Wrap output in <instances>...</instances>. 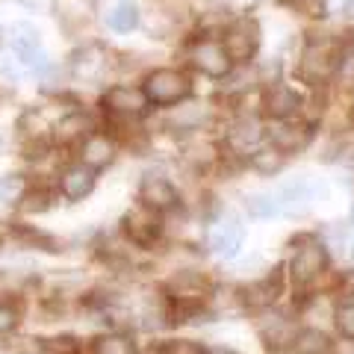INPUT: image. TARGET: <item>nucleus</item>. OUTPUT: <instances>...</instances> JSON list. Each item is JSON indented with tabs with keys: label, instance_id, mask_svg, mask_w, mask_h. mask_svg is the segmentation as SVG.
I'll list each match as a JSON object with an SVG mask.
<instances>
[{
	"label": "nucleus",
	"instance_id": "obj_1",
	"mask_svg": "<svg viewBox=\"0 0 354 354\" xmlns=\"http://www.w3.org/2000/svg\"><path fill=\"white\" fill-rule=\"evenodd\" d=\"M325 195H328L325 183L316 180V177H310V174L290 177V180H283L278 189H274L281 213H307V209Z\"/></svg>",
	"mask_w": 354,
	"mask_h": 354
},
{
	"label": "nucleus",
	"instance_id": "obj_2",
	"mask_svg": "<svg viewBox=\"0 0 354 354\" xmlns=\"http://www.w3.org/2000/svg\"><path fill=\"white\" fill-rule=\"evenodd\" d=\"M142 92H145L148 104L169 106V104H177L189 95V80H186V74L177 71V68H153L151 74H145Z\"/></svg>",
	"mask_w": 354,
	"mask_h": 354
},
{
	"label": "nucleus",
	"instance_id": "obj_3",
	"mask_svg": "<svg viewBox=\"0 0 354 354\" xmlns=\"http://www.w3.org/2000/svg\"><path fill=\"white\" fill-rule=\"evenodd\" d=\"M148 106L151 104H148V97H145V92H142L139 86L118 83V86H109L106 92L101 95V109H104L109 118H115V121L139 118Z\"/></svg>",
	"mask_w": 354,
	"mask_h": 354
},
{
	"label": "nucleus",
	"instance_id": "obj_4",
	"mask_svg": "<svg viewBox=\"0 0 354 354\" xmlns=\"http://www.w3.org/2000/svg\"><path fill=\"white\" fill-rule=\"evenodd\" d=\"M325 266H328V251L325 245L319 239L313 236H307L298 242V248L292 254V260H290V274H292V281L298 286H307V283H313L319 274L325 272Z\"/></svg>",
	"mask_w": 354,
	"mask_h": 354
},
{
	"label": "nucleus",
	"instance_id": "obj_5",
	"mask_svg": "<svg viewBox=\"0 0 354 354\" xmlns=\"http://www.w3.org/2000/svg\"><path fill=\"white\" fill-rule=\"evenodd\" d=\"M95 118L86 109H68L50 124V145L53 148H80V142L95 133Z\"/></svg>",
	"mask_w": 354,
	"mask_h": 354
},
{
	"label": "nucleus",
	"instance_id": "obj_6",
	"mask_svg": "<svg viewBox=\"0 0 354 354\" xmlns=\"http://www.w3.org/2000/svg\"><path fill=\"white\" fill-rule=\"evenodd\" d=\"M109 68V57L101 44H83L80 50L71 57L68 62V74L74 83H86V86H95L104 80V74Z\"/></svg>",
	"mask_w": 354,
	"mask_h": 354
},
{
	"label": "nucleus",
	"instance_id": "obj_7",
	"mask_svg": "<svg viewBox=\"0 0 354 354\" xmlns=\"http://www.w3.org/2000/svg\"><path fill=\"white\" fill-rule=\"evenodd\" d=\"M95 183H97V171L77 160L57 174V195H62L65 201H83V198L92 195Z\"/></svg>",
	"mask_w": 354,
	"mask_h": 354
},
{
	"label": "nucleus",
	"instance_id": "obj_8",
	"mask_svg": "<svg viewBox=\"0 0 354 354\" xmlns=\"http://www.w3.org/2000/svg\"><path fill=\"white\" fill-rule=\"evenodd\" d=\"M121 230H124V236L133 242V245H151V242L162 234V221H160V213L136 204L133 209H127L124 218H121Z\"/></svg>",
	"mask_w": 354,
	"mask_h": 354
},
{
	"label": "nucleus",
	"instance_id": "obj_9",
	"mask_svg": "<svg viewBox=\"0 0 354 354\" xmlns=\"http://www.w3.org/2000/svg\"><path fill=\"white\" fill-rule=\"evenodd\" d=\"M257 44H260V30L251 18L234 21L225 32V50H227V57L236 59V62L251 59L254 50H257Z\"/></svg>",
	"mask_w": 354,
	"mask_h": 354
},
{
	"label": "nucleus",
	"instance_id": "obj_10",
	"mask_svg": "<svg viewBox=\"0 0 354 354\" xmlns=\"http://www.w3.org/2000/svg\"><path fill=\"white\" fill-rule=\"evenodd\" d=\"M139 204L162 216L177 207V189L171 186V180H165L160 174H145L139 183Z\"/></svg>",
	"mask_w": 354,
	"mask_h": 354
},
{
	"label": "nucleus",
	"instance_id": "obj_11",
	"mask_svg": "<svg viewBox=\"0 0 354 354\" xmlns=\"http://www.w3.org/2000/svg\"><path fill=\"white\" fill-rule=\"evenodd\" d=\"M189 59H192L195 68L201 71V74H207V77H225L230 71V57H227L225 44L216 41V39L195 41Z\"/></svg>",
	"mask_w": 354,
	"mask_h": 354
},
{
	"label": "nucleus",
	"instance_id": "obj_12",
	"mask_svg": "<svg viewBox=\"0 0 354 354\" xmlns=\"http://www.w3.org/2000/svg\"><path fill=\"white\" fill-rule=\"evenodd\" d=\"M115 153H118V145H115V139L109 136V133L95 130L80 142V162H86L88 169H95V171L113 165Z\"/></svg>",
	"mask_w": 354,
	"mask_h": 354
},
{
	"label": "nucleus",
	"instance_id": "obj_13",
	"mask_svg": "<svg viewBox=\"0 0 354 354\" xmlns=\"http://www.w3.org/2000/svg\"><path fill=\"white\" fill-rule=\"evenodd\" d=\"M242 225L236 216H221L213 230H209V248L218 257H236V251L242 248Z\"/></svg>",
	"mask_w": 354,
	"mask_h": 354
},
{
	"label": "nucleus",
	"instance_id": "obj_14",
	"mask_svg": "<svg viewBox=\"0 0 354 354\" xmlns=\"http://www.w3.org/2000/svg\"><path fill=\"white\" fill-rule=\"evenodd\" d=\"M337 62H339V57L328 44H310L301 57V74L310 83H325L328 77L337 71Z\"/></svg>",
	"mask_w": 354,
	"mask_h": 354
},
{
	"label": "nucleus",
	"instance_id": "obj_15",
	"mask_svg": "<svg viewBox=\"0 0 354 354\" xmlns=\"http://www.w3.org/2000/svg\"><path fill=\"white\" fill-rule=\"evenodd\" d=\"M0 48L12 50V53H30L44 48L41 44V30L32 21H12L9 27L0 30Z\"/></svg>",
	"mask_w": 354,
	"mask_h": 354
},
{
	"label": "nucleus",
	"instance_id": "obj_16",
	"mask_svg": "<svg viewBox=\"0 0 354 354\" xmlns=\"http://www.w3.org/2000/svg\"><path fill=\"white\" fill-rule=\"evenodd\" d=\"M30 186L32 183L27 171H0V209H18Z\"/></svg>",
	"mask_w": 354,
	"mask_h": 354
},
{
	"label": "nucleus",
	"instance_id": "obj_17",
	"mask_svg": "<svg viewBox=\"0 0 354 354\" xmlns=\"http://www.w3.org/2000/svg\"><path fill=\"white\" fill-rule=\"evenodd\" d=\"M139 21H142V15L133 0H118V3H113L104 12V24L113 32H133L139 27Z\"/></svg>",
	"mask_w": 354,
	"mask_h": 354
},
{
	"label": "nucleus",
	"instance_id": "obj_18",
	"mask_svg": "<svg viewBox=\"0 0 354 354\" xmlns=\"http://www.w3.org/2000/svg\"><path fill=\"white\" fill-rule=\"evenodd\" d=\"M266 113H269L272 118H290V115H295L298 113V95L292 92V88H286V86H274V88H269V95H266Z\"/></svg>",
	"mask_w": 354,
	"mask_h": 354
},
{
	"label": "nucleus",
	"instance_id": "obj_19",
	"mask_svg": "<svg viewBox=\"0 0 354 354\" xmlns=\"http://www.w3.org/2000/svg\"><path fill=\"white\" fill-rule=\"evenodd\" d=\"M207 290V283L201 274H192V272H180V274H174L171 283H169V295L177 298V301H183V304H189V301H198V298L204 295Z\"/></svg>",
	"mask_w": 354,
	"mask_h": 354
},
{
	"label": "nucleus",
	"instance_id": "obj_20",
	"mask_svg": "<svg viewBox=\"0 0 354 354\" xmlns=\"http://www.w3.org/2000/svg\"><path fill=\"white\" fill-rule=\"evenodd\" d=\"M24 322V304L15 295H0V339H9L18 334Z\"/></svg>",
	"mask_w": 354,
	"mask_h": 354
},
{
	"label": "nucleus",
	"instance_id": "obj_21",
	"mask_svg": "<svg viewBox=\"0 0 354 354\" xmlns=\"http://www.w3.org/2000/svg\"><path fill=\"white\" fill-rule=\"evenodd\" d=\"M92 354H136V342L124 330H106V334L95 337Z\"/></svg>",
	"mask_w": 354,
	"mask_h": 354
},
{
	"label": "nucleus",
	"instance_id": "obj_22",
	"mask_svg": "<svg viewBox=\"0 0 354 354\" xmlns=\"http://www.w3.org/2000/svg\"><path fill=\"white\" fill-rule=\"evenodd\" d=\"M57 189H48V186H30V192L24 195V201H21L18 207V213H24V216H41V213H48V209L53 207V201H57Z\"/></svg>",
	"mask_w": 354,
	"mask_h": 354
},
{
	"label": "nucleus",
	"instance_id": "obj_23",
	"mask_svg": "<svg viewBox=\"0 0 354 354\" xmlns=\"http://www.w3.org/2000/svg\"><path fill=\"white\" fill-rule=\"evenodd\" d=\"M310 139V130L304 127H295V124H281L274 127L272 133V145L278 148L281 153H292V151H301Z\"/></svg>",
	"mask_w": 354,
	"mask_h": 354
},
{
	"label": "nucleus",
	"instance_id": "obj_24",
	"mask_svg": "<svg viewBox=\"0 0 354 354\" xmlns=\"http://www.w3.org/2000/svg\"><path fill=\"white\" fill-rule=\"evenodd\" d=\"M263 139V127L257 118H242L234 124V130H230V145H234L236 151H248V148H257Z\"/></svg>",
	"mask_w": 354,
	"mask_h": 354
},
{
	"label": "nucleus",
	"instance_id": "obj_25",
	"mask_svg": "<svg viewBox=\"0 0 354 354\" xmlns=\"http://www.w3.org/2000/svg\"><path fill=\"white\" fill-rule=\"evenodd\" d=\"M39 354H80L83 342L71 334H53V337H39L36 339Z\"/></svg>",
	"mask_w": 354,
	"mask_h": 354
},
{
	"label": "nucleus",
	"instance_id": "obj_26",
	"mask_svg": "<svg viewBox=\"0 0 354 354\" xmlns=\"http://www.w3.org/2000/svg\"><path fill=\"white\" fill-rule=\"evenodd\" d=\"M292 351L295 354H328L330 351V342L322 330L310 328V330H301L295 339H292Z\"/></svg>",
	"mask_w": 354,
	"mask_h": 354
},
{
	"label": "nucleus",
	"instance_id": "obj_27",
	"mask_svg": "<svg viewBox=\"0 0 354 354\" xmlns=\"http://www.w3.org/2000/svg\"><path fill=\"white\" fill-rule=\"evenodd\" d=\"M242 298H245V304H251V307H269L274 298H278V281L266 278L260 283H251L242 290Z\"/></svg>",
	"mask_w": 354,
	"mask_h": 354
},
{
	"label": "nucleus",
	"instance_id": "obj_28",
	"mask_svg": "<svg viewBox=\"0 0 354 354\" xmlns=\"http://www.w3.org/2000/svg\"><path fill=\"white\" fill-rule=\"evenodd\" d=\"M245 209H248V216H254V218H274V216H281V207H278V198H274V192H257V195L245 198Z\"/></svg>",
	"mask_w": 354,
	"mask_h": 354
},
{
	"label": "nucleus",
	"instance_id": "obj_29",
	"mask_svg": "<svg viewBox=\"0 0 354 354\" xmlns=\"http://www.w3.org/2000/svg\"><path fill=\"white\" fill-rule=\"evenodd\" d=\"M272 319H274L272 325H269V322H263V325H260L266 342H269V346H283V342H292L295 334H292L290 319H286V316H272Z\"/></svg>",
	"mask_w": 354,
	"mask_h": 354
},
{
	"label": "nucleus",
	"instance_id": "obj_30",
	"mask_svg": "<svg viewBox=\"0 0 354 354\" xmlns=\"http://www.w3.org/2000/svg\"><path fill=\"white\" fill-rule=\"evenodd\" d=\"M207 118V106H177L174 113H171V124L177 127V130H192V127H198L201 121Z\"/></svg>",
	"mask_w": 354,
	"mask_h": 354
},
{
	"label": "nucleus",
	"instance_id": "obj_31",
	"mask_svg": "<svg viewBox=\"0 0 354 354\" xmlns=\"http://www.w3.org/2000/svg\"><path fill=\"white\" fill-rule=\"evenodd\" d=\"M337 328L346 339H354V298H348V301H342L337 307Z\"/></svg>",
	"mask_w": 354,
	"mask_h": 354
},
{
	"label": "nucleus",
	"instance_id": "obj_32",
	"mask_svg": "<svg viewBox=\"0 0 354 354\" xmlns=\"http://www.w3.org/2000/svg\"><path fill=\"white\" fill-rule=\"evenodd\" d=\"M160 354H204V348L192 339H169L160 348Z\"/></svg>",
	"mask_w": 354,
	"mask_h": 354
},
{
	"label": "nucleus",
	"instance_id": "obj_33",
	"mask_svg": "<svg viewBox=\"0 0 354 354\" xmlns=\"http://www.w3.org/2000/svg\"><path fill=\"white\" fill-rule=\"evenodd\" d=\"M351 6H354V0H322L325 15H330V18L348 15V12H351Z\"/></svg>",
	"mask_w": 354,
	"mask_h": 354
},
{
	"label": "nucleus",
	"instance_id": "obj_34",
	"mask_svg": "<svg viewBox=\"0 0 354 354\" xmlns=\"http://www.w3.org/2000/svg\"><path fill=\"white\" fill-rule=\"evenodd\" d=\"M337 71H339V77L346 80L348 86H354V53H346L339 62H337Z\"/></svg>",
	"mask_w": 354,
	"mask_h": 354
},
{
	"label": "nucleus",
	"instance_id": "obj_35",
	"mask_svg": "<svg viewBox=\"0 0 354 354\" xmlns=\"http://www.w3.org/2000/svg\"><path fill=\"white\" fill-rule=\"evenodd\" d=\"M15 6H21L24 12L30 15H41V12H48V0H12Z\"/></svg>",
	"mask_w": 354,
	"mask_h": 354
},
{
	"label": "nucleus",
	"instance_id": "obj_36",
	"mask_svg": "<svg viewBox=\"0 0 354 354\" xmlns=\"http://www.w3.org/2000/svg\"><path fill=\"white\" fill-rule=\"evenodd\" d=\"M204 354H236V351H230V348H209V351H204Z\"/></svg>",
	"mask_w": 354,
	"mask_h": 354
},
{
	"label": "nucleus",
	"instance_id": "obj_37",
	"mask_svg": "<svg viewBox=\"0 0 354 354\" xmlns=\"http://www.w3.org/2000/svg\"><path fill=\"white\" fill-rule=\"evenodd\" d=\"M348 257L354 260V239H351V248H348Z\"/></svg>",
	"mask_w": 354,
	"mask_h": 354
},
{
	"label": "nucleus",
	"instance_id": "obj_38",
	"mask_svg": "<svg viewBox=\"0 0 354 354\" xmlns=\"http://www.w3.org/2000/svg\"><path fill=\"white\" fill-rule=\"evenodd\" d=\"M351 221H354V209H351Z\"/></svg>",
	"mask_w": 354,
	"mask_h": 354
},
{
	"label": "nucleus",
	"instance_id": "obj_39",
	"mask_svg": "<svg viewBox=\"0 0 354 354\" xmlns=\"http://www.w3.org/2000/svg\"><path fill=\"white\" fill-rule=\"evenodd\" d=\"M0 248H3V239H0Z\"/></svg>",
	"mask_w": 354,
	"mask_h": 354
}]
</instances>
